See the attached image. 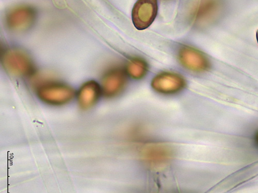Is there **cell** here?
Listing matches in <instances>:
<instances>
[{
    "label": "cell",
    "mask_w": 258,
    "mask_h": 193,
    "mask_svg": "<svg viewBox=\"0 0 258 193\" xmlns=\"http://www.w3.org/2000/svg\"><path fill=\"white\" fill-rule=\"evenodd\" d=\"M37 96L47 104L59 106L70 103L75 92L69 85L56 81H48L40 84L37 88Z\"/></svg>",
    "instance_id": "6da1fadb"
},
{
    "label": "cell",
    "mask_w": 258,
    "mask_h": 193,
    "mask_svg": "<svg viewBox=\"0 0 258 193\" xmlns=\"http://www.w3.org/2000/svg\"><path fill=\"white\" fill-rule=\"evenodd\" d=\"M4 67L10 74L19 77L32 75L35 72L34 64L29 55L23 50L8 48L2 55Z\"/></svg>",
    "instance_id": "7a4b0ae2"
},
{
    "label": "cell",
    "mask_w": 258,
    "mask_h": 193,
    "mask_svg": "<svg viewBox=\"0 0 258 193\" xmlns=\"http://www.w3.org/2000/svg\"><path fill=\"white\" fill-rule=\"evenodd\" d=\"M36 12L32 7L27 5L16 6L7 13L6 22L11 31L20 32L30 29L34 24Z\"/></svg>",
    "instance_id": "3957f363"
},
{
    "label": "cell",
    "mask_w": 258,
    "mask_h": 193,
    "mask_svg": "<svg viewBox=\"0 0 258 193\" xmlns=\"http://www.w3.org/2000/svg\"><path fill=\"white\" fill-rule=\"evenodd\" d=\"M158 6L155 0H140L132 12L133 22L137 29L144 30L152 25L158 14Z\"/></svg>",
    "instance_id": "277c9868"
},
{
    "label": "cell",
    "mask_w": 258,
    "mask_h": 193,
    "mask_svg": "<svg viewBox=\"0 0 258 193\" xmlns=\"http://www.w3.org/2000/svg\"><path fill=\"white\" fill-rule=\"evenodd\" d=\"M186 81L181 75L165 72L158 74L152 81V87L159 93L170 95L179 92L186 86Z\"/></svg>",
    "instance_id": "5b68a950"
},
{
    "label": "cell",
    "mask_w": 258,
    "mask_h": 193,
    "mask_svg": "<svg viewBox=\"0 0 258 193\" xmlns=\"http://www.w3.org/2000/svg\"><path fill=\"white\" fill-rule=\"evenodd\" d=\"M127 79L125 72L119 67H114L106 71L101 80V90L107 98H114L125 88Z\"/></svg>",
    "instance_id": "8992f818"
},
{
    "label": "cell",
    "mask_w": 258,
    "mask_h": 193,
    "mask_svg": "<svg viewBox=\"0 0 258 193\" xmlns=\"http://www.w3.org/2000/svg\"><path fill=\"white\" fill-rule=\"evenodd\" d=\"M178 57L182 65L191 71L202 72L209 68L210 63L207 57L195 48L188 46L182 47Z\"/></svg>",
    "instance_id": "52a82bcc"
},
{
    "label": "cell",
    "mask_w": 258,
    "mask_h": 193,
    "mask_svg": "<svg viewBox=\"0 0 258 193\" xmlns=\"http://www.w3.org/2000/svg\"><path fill=\"white\" fill-rule=\"evenodd\" d=\"M219 5L217 2H198L191 9L190 18L192 22L199 26H204L211 22L217 16Z\"/></svg>",
    "instance_id": "ba28073f"
},
{
    "label": "cell",
    "mask_w": 258,
    "mask_h": 193,
    "mask_svg": "<svg viewBox=\"0 0 258 193\" xmlns=\"http://www.w3.org/2000/svg\"><path fill=\"white\" fill-rule=\"evenodd\" d=\"M102 93L101 87L94 80L85 82L77 93V101L80 108L88 110L98 102Z\"/></svg>",
    "instance_id": "9c48e42d"
},
{
    "label": "cell",
    "mask_w": 258,
    "mask_h": 193,
    "mask_svg": "<svg viewBox=\"0 0 258 193\" xmlns=\"http://www.w3.org/2000/svg\"><path fill=\"white\" fill-rule=\"evenodd\" d=\"M143 157L148 163L159 166L166 163L171 156L170 150L167 146L159 144L149 145L145 148Z\"/></svg>",
    "instance_id": "30bf717a"
},
{
    "label": "cell",
    "mask_w": 258,
    "mask_h": 193,
    "mask_svg": "<svg viewBox=\"0 0 258 193\" xmlns=\"http://www.w3.org/2000/svg\"><path fill=\"white\" fill-rule=\"evenodd\" d=\"M126 72L134 79H140L147 74L148 66L147 62L140 58H133L126 64Z\"/></svg>",
    "instance_id": "8fae6325"
},
{
    "label": "cell",
    "mask_w": 258,
    "mask_h": 193,
    "mask_svg": "<svg viewBox=\"0 0 258 193\" xmlns=\"http://www.w3.org/2000/svg\"><path fill=\"white\" fill-rule=\"evenodd\" d=\"M256 40H257V41L258 43V30L257 31L256 33Z\"/></svg>",
    "instance_id": "7c38bea8"
}]
</instances>
